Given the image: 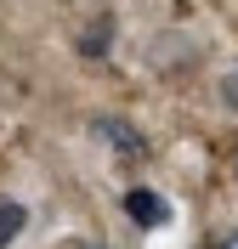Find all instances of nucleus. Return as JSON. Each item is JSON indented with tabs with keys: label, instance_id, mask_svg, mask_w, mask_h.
<instances>
[{
	"label": "nucleus",
	"instance_id": "1",
	"mask_svg": "<svg viewBox=\"0 0 238 249\" xmlns=\"http://www.w3.org/2000/svg\"><path fill=\"white\" fill-rule=\"evenodd\" d=\"M125 215L136 221L142 232L170 227V198H165V193H153V187H130V193H125Z\"/></svg>",
	"mask_w": 238,
	"mask_h": 249
},
{
	"label": "nucleus",
	"instance_id": "2",
	"mask_svg": "<svg viewBox=\"0 0 238 249\" xmlns=\"http://www.w3.org/2000/svg\"><path fill=\"white\" fill-rule=\"evenodd\" d=\"M96 136L108 142V147H119V153H130V159H142V153H147V142L136 136L125 119H96Z\"/></svg>",
	"mask_w": 238,
	"mask_h": 249
},
{
	"label": "nucleus",
	"instance_id": "3",
	"mask_svg": "<svg viewBox=\"0 0 238 249\" xmlns=\"http://www.w3.org/2000/svg\"><path fill=\"white\" fill-rule=\"evenodd\" d=\"M113 29H119V23H113V12H102V17H91V29H85V40H79V57H108V40H113Z\"/></svg>",
	"mask_w": 238,
	"mask_h": 249
},
{
	"label": "nucleus",
	"instance_id": "4",
	"mask_svg": "<svg viewBox=\"0 0 238 249\" xmlns=\"http://www.w3.org/2000/svg\"><path fill=\"white\" fill-rule=\"evenodd\" d=\"M23 227H29V204L0 198V249H6V244H17V238H23Z\"/></svg>",
	"mask_w": 238,
	"mask_h": 249
},
{
	"label": "nucleus",
	"instance_id": "5",
	"mask_svg": "<svg viewBox=\"0 0 238 249\" xmlns=\"http://www.w3.org/2000/svg\"><path fill=\"white\" fill-rule=\"evenodd\" d=\"M221 96H227V108H233V113H238V68H233V74H227V79H221Z\"/></svg>",
	"mask_w": 238,
	"mask_h": 249
},
{
	"label": "nucleus",
	"instance_id": "6",
	"mask_svg": "<svg viewBox=\"0 0 238 249\" xmlns=\"http://www.w3.org/2000/svg\"><path fill=\"white\" fill-rule=\"evenodd\" d=\"M74 249H108V244H74Z\"/></svg>",
	"mask_w": 238,
	"mask_h": 249
}]
</instances>
